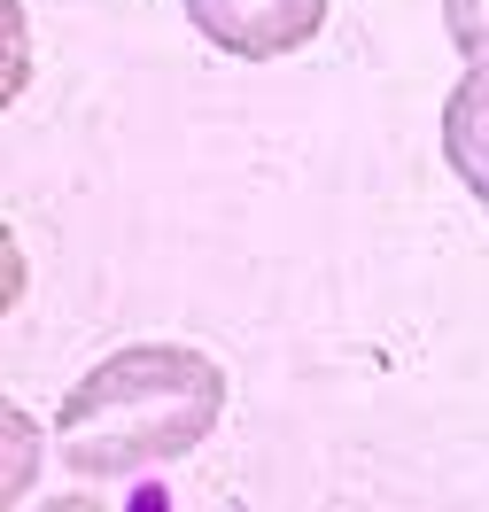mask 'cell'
Masks as SVG:
<instances>
[{
    "label": "cell",
    "mask_w": 489,
    "mask_h": 512,
    "mask_svg": "<svg viewBox=\"0 0 489 512\" xmlns=\"http://www.w3.org/2000/svg\"><path fill=\"white\" fill-rule=\"evenodd\" d=\"M226 419V365L187 342H132L78 373L55 404V458L78 481H132L210 443Z\"/></svg>",
    "instance_id": "1"
},
{
    "label": "cell",
    "mask_w": 489,
    "mask_h": 512,
    "mask_svg": "<svg viewBox=\"0 0 489 512\" xmlns=\"http://www.w3.org/2000/svg\"><path fill=\"white\" fill-rule=\"evenodd\" d=\"M443 163L489 218V63H466V78L443 101Z\"/></svg>",
    "instance_id": "3"
},
{
    "label": "cell",
    "mask_w": 489,
    "mask_h": 512,
    "mask_svg": "<svg viewBox=\"0 0 489 512\" xmlns=\"http://www.w3.org/2000/svg\"><path fill=\"white\" fill-rule=\"evenodd\" d=\"M179 8L218 55L241 63H280L326 32V0H179Z\"/></svg>",
    "instance_id": "2"
},
{
    "label": "cell",
    "mask_w": 489,
    "mask_h": 512,
    "mask_svg": "<svg viewBox=\"0 0 489 512\" xmlns=\"http://www.w3.org/2000/svg\"><path fill=\"white\" fill-rule=\"evenodd\" d=\"M443 32L458 63H489V0H443Z\"/></svg>",
    "instance_id": "4"
}]
</instances>
